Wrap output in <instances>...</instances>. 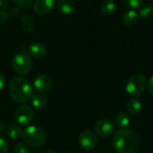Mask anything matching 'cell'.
<instances>
[{"instance_id": "obj_1", "label": "cell", "mask_w": 153, "mask_h": 153, "mask_svg": "<svg viewBox=\"0 0 153 153\" xmlns=\"http://www.w3.org/2000/svg\"><path fill=\"white\" fill-rule=\"evenodd\" d=\"M115 151L117 153L135 152L142 143V139L138 133L133 130H119L112 139Z\"/></svg>"}, {"instance_id": "obj_2", "label": "cell", "mask_w": 153, "mask_h": 153, "mask_svg": "<svg viewBox=\"0 0 153 153\" xmlns=\"http://www.w3.org/2000/svg\"><path fill=\"white\" fill-rule=\"evenodd\" d=\"M9 94L14 101L23 103L33 96V88L26 79L14 77L9 83Z\"/></svg>"}, {"instance_id": "obj_3", "label": "cell", "mask_w": 153, "mask_h": 153, "mask_svg": "<svg viewBox=\"0 0 153 153\" xmlns=\"http://www.w3.org/2000/svg\"><path fill=\"white\" fill-rule=\"evenodd\" d=\"M22 138L28 146L38 148L45 143L46 134L40 127L37 126H29L23 131Z\"/></svg>"}, {"instance_id": "obj_4", "label": "cell", "mask_w": 153, "mask_h": 153, "mask_svg": "<svg viewBox=\"0 0 153 153\" xmlns=\"http://www.w3.org/2000/svg\"><path fill=\"white\" fill-rule=\"evenodd\" d=\"M12 66L16 74L20 75H26L30 72L31 60L27 53L20 51L13 56Z\"/></svg>"}, {"instance_id": "obj_5", "label": "cell", "mask_w": 153, "mask_h": 153, "mask_svg": "<svg viewBox=\"0 0 153 153\" xmlns=\"http://www.w3.org/2000/svg\"><path fill=\"white\" fill-rule=\"evenodd\" d=\"M146 86V77L143 74H135L128 79L126 84V91L129 95L133 97H138L144 91Z\"/></svg>"}, {"instance_id": "obj_6", "label": "cell", "mask_w": 153, "mask_h": 153, "mask_svg": "<svg viewBox=\"0 0 153 153\" xmlns=\"http://www.w3.org/2000/svg\"><path fill=\"white\" fill-rule=\"evenodd\" d=\"M33 117V110L28 105H22L18 107L14 112V118L16 122L22 126H28L29 124H30Z\"/></svg>"}, {"instance_id": "obj_7", "label": "cell", "mask_w": 153, "mask_h": 153, "mask_svg": "<svg viewBox=\"0 0 153 153\" xmlns=\"http://www.w3.org/2000/svg\"><path fill=\"white\" fill-rule=\"evenodd\" d=\"M98 139L96 136V134L91 130H85L83 131L78 139L79 145L85 151H91L95 148L97 144Z\"/></svg>"}, {"instance_id": "obj_8", "label": "cell", "mask_w": 153, "mask_h": 153, "mask_svg": "<svg viewBox=\"0 0 153 153\" xmlns=\"http://www.w3.org/2000/svg\"><path fill=\"white\" fill-rule=\"evenodd\" d=\"M51 85H52L51 78L45 74H39L38 76L35 77L33 81V88L39 94L48 91L51 88Z\"/></svg>"}, {"instance_id": "obj_9", "label": "cell", "mask_w": 153, "mask_h": 153, "mask_svg": "<svg viewBox=\"0 0 153 153\" xmlns=\"http://www.w3.org/2000/svg\"><path fill=\"white\" fill-rule=\"evenodd\" d=\"M95 132L101 137H109L115 132V126L114 124L108 120V119H101L99 120L94 126Z\"/></svg>"}, {"instance_id": "obj_10", "label": "cell", "mask_w": 153, "mask_h": 153, "mask_svg": "<svg viewBox=\"0 0 153 153\" xmlns=\"http://www.w3.org/2000/svg\"><path fill=\"white\" fill-rule=\"evenodd\" d=\"M32 4L33 10L39 14H48L53 10L56 4L53 0H36Z\"/></svg>"}, {"instance_id": "obj_11", "label": "cell", "mask_w": 153, "mask_h": 153, "mask_svg": "<svg viewBox=\"0 0 153 153\" xmlns=\"http://www.w3.org/2000/svg\"><path fill=\"white\" fill-rule=\"evenodd\" d=\"M28 51L31 56L37 59L43 58L47 54V48L40 42H32L28 47Z\"/></svg>"}, {"instance_id": "obj_12", "label": "cell", "mask_w": 153, "mask_h": 153, "mask_svg": "<svg viewBox=\"0 0 153 153\" xmlns=\"http://www.w3.org/2000/svg\"><path fill=\"white\" fill-rule=\"evenodd\" d=\"M56 6L58 10L65 14H71L76 9L75 3L72 0H60L56 3Z\"/></svg>"}, {"instance_id": "obj_13", "label": "cell", "mask_w": 153, "mask_h": 153, "mask_svg": "<svg viewBox=\"0 0 153 153\" xmlns=\"http://www.w3.org/2000/svg\"><path fill=\"white\" fill-rule=\"evenodd\" d=\"M139 13L135 10H129L126 13H125L123 16V22L127 27H133L134 26L138 21H139Z\"/></svg>"}, {"instance_id": "obj_14", "label": "cell", "mask_w": 153, "mask_h": 153, "mask_svg": "<svg viewBox=\"0 0 153 153\" xmlns=\"http://www.w3.org/2000/svg\"><path fill=\"white\" fill-rule=\"evenodd\" d=\"M30 102L32 107L38 110H42L48 106V100L42 94H33L30 99Z\"/></svg>"}, {"instance_id": "obj_15", "label": "cell", "mask_w": 153, "mask_h": 153, "mask_svg": "<svg viewBox=\"0 0 153 153\" xmlns=\"http://www.w3.org/2000/svg\"><path fill=\"white\" fill-rule=\"evenodd\" d=\"M115 124L120 130H124L130 125V117L126 112H119L115 117Z\"/></svg>"}, {"instance_id": "obj_16", "label": "cell", "mask_w": 153, "mask_h": 153, "mask_svg": "<svg viewBox=\"0 0 153 153\" xmlns=\"http://www.w3.org/2000/svg\"><path fill=\"white\" fill-rule=\"evenodd\" d=\"M100 10L103 15L110 16L114 13L116 10V3L112 0H106L101 3Z\"/></svg>"}, {"instance_id": "obj_17", "label": "cell", "mask_w": 153, "mask_h": 153, "mask_svg": "<svg viewBox=\"0 0 153 153\" xmlns=\"http://www.w3.org/2000/svg\"><path fill=\"white\" fill-rule=\"evenodd\" d=\"M127 110L129 111V113H131L132 115H136L137 113H139L142 109V103L141 101L136 99V98H132L127 101Z\"/></svg>"}, {"instance_id": "obj_18", "label": "cell", "mask_w": 153, "mask_h": 153, "mask_svg": "<svg viewBox=\"0 0 153 153\" xmlns=\"http://www.w3.org/2000/svg\"><path fill=\"white\" fill-rule=\"evenodd\" d=\"M6 135L11 138L12 140H16L19 139L22 135V132L20 126H16V125H10L7 128H6Z\"/></svg>"}, {"instance_id": "obj_19", "label": "cell", "mask_w": 153, "mask_h": 153, "mask_svg": "<svg viewBox=\"0 0 153 153\" xmlns=\"http://www.w3.org/2000/svg\"><path fill=\"white\" fill-rule=\"evenodd\" d=\"M21 23L24 30L30 32L34 29V20L30 14H23L21 19Z\"/></svg>"}, {"instance_id": "obj_20", "label": "cell", "mask_w": 153, "mask_h": 153, "mask_svg": "<svg viewBox=\"0 0 153 153\" xmlns=\"http://www.w3.org/2000/svg\"><path fill=\"white\" fill-rule=\"evenodd\" d=\"M138 13H139V16L143 19L149 18L153 13V3H149L145 4L144 6H143L140 9V12Z\"/></svg>"}, {"instance_id": "obj_21", "label": "cell", "mask_w": 153, "mask_h": 153, "mask_svg": "<svg viewBox=\"0 0 153 153\" xmlns=\"http://www.w3.org/2000/svg\"><path fill=\"white\" fill-rule=\"evenodd\" d=\"M14 153H30V148L26 143H19L14 146Z\"/></svg>"}, {"instance_id": "obj_22", "label": "cell", "mask_w": 153, "mask_h": 153, "mask_svg": "<svg viewBox=\"0 0 153 153\" xmlns=\"http://www.w3.org/2000/svg\"><path fill=\"white\" fill-rule=\"evenodd\" d=\"M143 4V0H126L124 1V4L128 8H138Z\"/></svg>"}, {"instance_id": "obj_23", "label": "cell", "mask_w": 153, "mask_h": 153, "mask_svg": "<svg viewBox=\"0 0 153 153\" xmlns=\"http://www.w3.org/2000/svg\"><path fill=\"white\" fill-rule=\"evenodd\" d=\"M12 3L18 8L20 7V8H23V9L28 8L32 4V2L30 0H13Z\"/></svg>"}, {"instance_id": "obj_24", "label": "cell", "mask_w": 153, "mask_h": 153, "mask_svg": "<svg viewBox=\"0 0 153 153\" xmlns=\"http://www.w3.org/2000/svg\"><path fill=\"white\" fill-rule=\"evenodd\" d=\"M8 143L3 137L0 136V153H6L8 152Z\"/></svg>"}, {"instance_id": "obj_25", "label": "cell", "mask_w": 153, "mask_h": 153, "mask_svg": "<svg viewBox=\"0 0 153 153\" xmlns=\"http://www.w3.org/2000/svg\"><path fill=\"white\" fill-rule=\"evenodd\" d=\"M8 14H9L10 16H12V17H17V16L20 14V9H19L17 6L11 7V8H9Z\"/></svg>"}, {"instance_id": "obj_26", "label": "cell", "mask_w": 153, "mask_h": 153, "mask_svg": "<svg viewBox=\"0 0 153 153\" xmlns=\"http://www.w3.org/2000/svg\"><path fill=\"white\" fill-rule=\"evenodd\" d=\"M9 14L5 11H0V23H4L8 21Z\"/></svg>"}, {"instance_id": "obj_27", "label": "cell", "mask_w": 153, "mask_h": 153, "mask_svg": "<svg viewBox=\"0 0 153 153\" xmlns=\"http://www.w3.org/2000/svg\"><path fill=\"white\" fill-rule=\"evenodd\" d=\"M147 85H148V89H149L150 92L153 94V76H152V77L149 79V81H148V82H147Z\"/></svg>"}, {"instance_id": "obj_28", "label": "cell", "mask_w": 153, "mask_h": 153, "mask_svg": "<svg viewBox=\"0 0 153 153\" xmlns=\"http://www.w3.org/2000/svg\"><path fill=\"white\" fill-rule=\"evenodd\" d=\"M5 85V77L0 74V91L4 88V86Z\"/></svg>"}, {"instance_id": "obj_29", "label": "cell", "mask_w": 153, "mask_h": 153, "mask_svg": "<svg viewBox=\"0 0 153 153\" xmlns=\"http://www.w3.org/2000/svg\"><path fill=\"white\" fill-rule=\"evenodd\" d=\"M9 4V2L6 1V0H0V8L1 9H4L8 6Z\"/></svg>"}, {"instance_id": "obj_30", "label": "cell", "mask_w": 153, "mask_h": 153, "mask_svg": "<svg viewBox=\"0 0 153 153\" xmlns=\"http://www.w3.org/2000/svg\"><path fill=\"white\" fill-rule=\"evenodd\" d=\"M4 129H5V126L4 124V122L0 120V134H2L4 131Z\"/></svg>"}, {"instance_id": "obj_31", "label": "cell", "mask_w": 153, "mask_h": 153, "mask_svg": "<svg viewBox=\"0 0 153 153\" xmlns=\"http://www.w3.org/2000/svg\"><path fill=\"white\" fill-rule=\"evenodd\" d=\"M45 153H56V152H52V151H48V152H46Z\"/></svg>"}]
</instances>
